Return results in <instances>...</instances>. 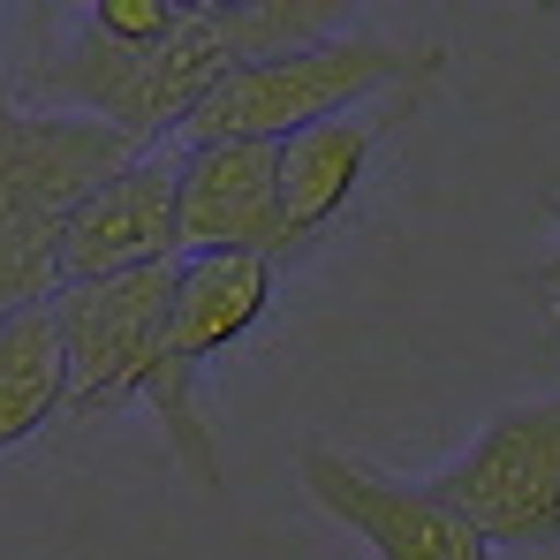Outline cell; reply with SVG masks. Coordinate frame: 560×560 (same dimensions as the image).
<instances>
[{"label":"cell","instance_id":"6","mask_svg":"<svg viewBox=\"0 0 560 560\" xmlns=\"http://www.w3.org/2000/svg\"><path fill=\"white\" fill-rule=\"evenodd\" d=\"M295 477H303V492H311L349 538L372 546V560H492V546L469 530L432 485L378 477L372 463H357V455H341V447H318V440L295 455Z\"/></svg>","mask_w":560,"mask_h":560},{"label":"cell","instance_id":"9","mask_svg":"<svg viewBox=\"0 0 560 560\" xmlns=\"http://www.w3.org/2000/svg\"><path fill=\"white\" fill-rule=\"evenodd\" d=\"M432 84H440V77H417V84L372 98V106H349V114H334V121H311V129H295V137L280 144V205H288V228H295L303 250L326 243V228L349 212V197L372 175L378 144L417 114V98L432 92Z\"/></svg>","mask_w":560,"mask_h":560},{"label":"cell","instance_id":"1","mask_svg":"<svg viewBox=\"0 0 560 560\" xmlns=\"http://www.w3.org/2000/svg\"><path fill=\"white\" fill-rule=\"evenodd\" d=\"M144 144L92 114H31L0 77V318L61 288V235Z\"/></svg>","mask_w":560,"mask_h":560},{"label":"cell","instance_id":"4","mask_svg":"<svg viewBox=\"0 0 560 560\" xmlns=\"http://www.w3.org/2000/svg\"><path fill=\"white\" fill-rule=\"evenodd\" d=\"M485 546H560V394L500 409L440 477H424Z\"/></svg>","mask_w":560,"mask_h":560},{"label":"cell","instance_id":"12","mask_svg":"<svg viewBox=\"0 0 560 560\" xmlns=\"http://www.w3.org/2000/svg\"><path fill=\"white\" fill-rule=\"evenodd\" d=\"M183 0H98L92 23L106 38H121V46H160V38H175L183 31Z\"/></svg>","mask_w":560,"mask_h":560},{"label":"cell","instance_id":"11","mask_svg":"<svg viewBox=\"0 0 560 560\" xmlns=\"http://www.w3.org/2000/svg\"><path fill=\"white\" fill-rule=\"evenodd\" d=\"M54 417H69L61 326H54V303H23L15 318H0V455L38 440Z\"/></svg>","mask_w":560,"mask_h":560},{"label":"cell","instance_id":"5","mask_svg":"<svg viewBox=\"0 0 560 560\" xmlns=\"http://www.w3.org/2000/svg\"><path fill=\"white\" fill-rule=\"evenodd\" d=\"M46 303H54L61 357H69V424H92V417H114V409L144 401V378H152L160 349H167L175 266L54 288Z\"/></svg>","mask_w":560,"mask_h":560},{"label":"cell","instance_id":"7","mask_svg":"<svg viewBox=\"0 0 560 560\" xmlns=\"http://www.w3.org/2000/svg\"><path fill=\"white\" fill-rule=\"evenodd\" d=\"M183 160L144 152L137 167H121L92 205L69 220L61 235V288L84 280H129L183 266Z\"/></svg>","mask_w":560,"mask_h":560},{"label":"cell","instance_id":"8","mask_svg":"<svg viewBox=\"0 0 560 560\" xmlns=\"http://www.w3.org/2000/svg\"><path fill=\"white\" fill-rule=\"evenodd\" d=\"M183 250H250L295 266L311 258L280 205V144H197L183 152Z\"/></svg>","mask_w":560,"mask_h":560},{"label":"cell","instance_id":"2","mask_svg":"<svg viewBox=\"0 0 560 560\" xmlns=\"http://www.w3.org/2000/svg\"><path fill=\"white\" fill-rule=\"evenodd\" d=\"M440 69H447V46L440 38L394 46V38H378V31L357 23L349 38H326V46H303V54L235 69L220 92L189 114L183 152H197V144H288L311 121H334L349 106H372V98L401 92L417 77H440Z\"/></svg>","mask_w":560,"mask_h":560},{"label":"cell","instance_id":"10","mask_svg":"<svg viewBox=\"0 0 560 560\" xmlns=\"http://www.w3.org/2000/svg\"><path fill=\"white\" fill-rule=\"evenodd\" d=\"M273 258H250V250H197L175 266V303H167V357L183 364H212L220 349H235L266 303H273Z\"/></svg>","mask_w":560,"mask_h":560},{"label":"cell","instance_id":"13","mask_svg":"<svg viewBox=\"0 0 560 560\" xmlns=\"http://www.w3.org/2000/svg\"><path fill=\"white\" fill-rule=\"evenodd\" d=\"M530 280H538V288H553V295H560V205H553V250H546V258L530 266Z\"/></svg>","mask_w":560,"mask_h":560},{"label":"cell","instance_id":"3","mask_svg":"<svg viewBox=\"0 0 560 560\" xmlns=\"http://www.w3.org/2000/svg\"><path fill=\"white\" fill-rule=\"evenodd\" d=\"M235 69H243V61H235L228 23H220V0H205V8L183 15V31L160 38V46H121V38H106L92 15H84V23L61 38V54H54L31 84H38V98H69V106H84L92 121L129 129V137L152 152V137L189 129V114L220 92Z\"/></svg>","mask_w":560,"mask_h":560}]
</instances>
